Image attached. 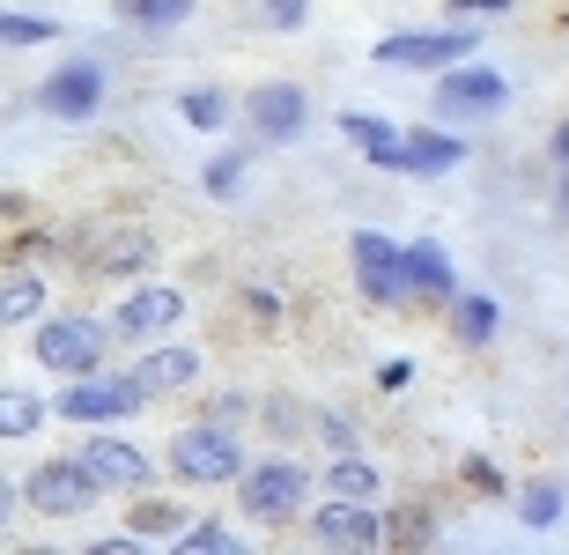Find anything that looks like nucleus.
<instances>
[{"instance_id": "9d476101", "label": "nucleus", "mask_w": 569, "mask_h": 555, "mask_svg": "<svg viewBox=\"0 0 569 555\" xmlns=\"http://www.w3.org/2000/svg\"><path fill=\"white\" fill-rule=\"evenodd\" d=\"M237 127L252 133L259 149H296L303 133H311V89L274 75V82H252L237 97Z\"/></svg>"}, {"instance_id": "ea45409f", "label": "nucleus", "mask_w": 569, "mask_h": 555, "mask_svg": "<svg viewBox=\"0 0 569 555\" xmlns=\"http://www.w3.org/2000/svg\"><path fill=\"white\" fill-rule=\"evenodd\" d=\"M16 222H30V192L0 186V230H16Z\"/></svg>"}, {"instance_id": "4be33fe9", "label": "nucleus", "mask_w": 569, "mask_h": 555, "mask_svg": "<svg viewBox=\"0 0 569 555\" xmlns=\"http://www.w3.org/2000/svg\"><path fill=\"white\" fill-rule=\"evenodd\" d=\"M443 334L459 348H488L496 334H503V304L488 297V289H459V297L443 304Z\"/></svg>"}, {"instance_id": "bb28decb", "label": "nucleus", "mask_w": 569, "mask_h": 555, "mask_svg": "<svg viewBox=\"0 0 569 555\" xmlns=\"http://www.w3.org/2000/svg\"><path fill=\"white\" fill-rule=\"evenodd\" d=\"M443 541V518L437 504L407 496V504H385V548H437Z\"/></svg>"}, {"instance_id": "6ab92c4d", "label": "nucleus", "mask_w": 569, "mask_h": 555, "mask_svg": "<svg viewBox=\"0 0 569 555\" xmlns=\"http://www.w3.org/2000/svg\"><path fill=\"white\" fill-rule=\"evenodd\" d=\"M333 127H340V141H348L370 171H392V178H400V141H407L400 119H385V111H340Z\"/></svg>"}, {"instance_id": "473e14b6", "label": "nucleus", "mask_w": 569, "mask_h": 555, "mask_svg": "<svg viewBox=\"0 0 569 555\" xmlns=\"http://www.w3.org/2000/svg\"><path fill=\"white\" fill-rule=\"evenodd\" d=\"M311 445L318 452H362V429L348 407H311Z\"/></svg>"}, {"instance_id": "c756f323", "label": "nucleus", "mask_w": 569, "mask_h": 555, "mask_svg": "<svg viewBox=\"0 0 569 555\" xmlns=\"http://www.w3.org/2000/svg\"><path fill=\"white\" fill-rule=\"evenodd\" d=\"M52 38H67L60 16H44V8H0V52H38Z\"/></svg>"}, {"instance_id": "f8f14e48", "label": "nucleus", "mask_w": 569, "mask_h": 555, "mask_svg": "<svg viewBox=\"0 0 569 555\" xmlns=\"http://www.w3.org/2000/svg\"><path fill=\"white\" fill-rule=\"evenodd\" d=\"M186 311H192V297L178 281L148 275V281H127V289H119V304H111L104 319H111V334H119V348H148V341H163V334H178Z\"/></svg>"}, {"instance_id": "4c0bfd02", "label": "nucleus", "mask_w": 569, "mask_h": 555, "mask_svg": "<svg viewBox=\"0 0 569 555\" xmlns=\"http://www.w3.org/2000/svg\"><path fill=\"white\" fill-rule=\"evenodd\" d=\"M370 385H378L385 400H392V393H407V385H415V364H407V356H385V364L370 370Z\"/></svg>"}, {"instance_id": "7c9ffc66", "label": "nucleus", "mask_w": 569, "mask_h": 555, "mask_svg": "<svg viewBox=\"0 0 569 555\" xmlns=\"http://www.w3.org/2000/svg\"><path fill=\"white\" fill-rule=\"evenodd\" d=\"M259 429H267L274 445H303V437H311V407L289 400V393H259Z\"/></svg>"}, {"instance_id": "c85d7f7f", "label": "nucleus", "mask_w": 569, "mask_h": 555, "mask_svg": "<svg viewBox=\"0 0 569 555\" xmlns=\"http://www.w3.org/2000/svg\"><path fill=\"white\" fill-rule=\"evenodd\" d=\"M244 541H252V526H237V518H222V512H192L178 548L186 555H230V548H244Z\"/></svg>"}, {"instance_id": "b1692460", "label": "nucleus", "mask_w": 569, "mask_h": 555, "mask_svg": "<svg viewBox=\"0 0 569 555\" xmlns=\"http://www.w3.org/2000/svg\"><path fill=\"white\" fill-rule=\"evenodd\" d=\"M200 16V0H111V22L127 30V38H170V30H186Z\"/></svg>"}, {"instance_id": "39448f33", "label": "nucleus", "mask_w": 569, "mask_h": 555, "mask_svg": "<svg viewBox=\"0 0 569 555\" xmlns=\"http://www.w3.org/2000/svg\"><path fill=\"white\" fill-rule=\"evenodd\" d=\"M481 52V22L466 16H443V22H407V30H385L370 44V60L392 67V75H443V67H459Z\"/></svg>"}, {"instance_id": "dca6fc26", "label": "nucleus", "mask_w": 569, "mask_h": 555, "mask_svg": "<svg viewBox=\"0 0 569 555\" xmlns=\"http://www.w3.org/2000/svg\"><path fill=\"white\" fill-rule=\"evenodd\" d=\"M407 289H415V311H443L466 289L443 237H407Z\"/></svg>"}, {"instance_id": "a878e982", "label": "nucleus", "mask_w": 569, "mask_h": 555, "mask_svg": "<svg viewBox=\"0 0 569 555\" xmlns=\"http://www.w3.org/2000/svg\"><path fill=\"white\" fill-rule=\"evenodd\" d=\"M178 119H186L192 133H230L237 127V97L222 82H186L178 89Z\"/></svg>"}, {"instance_id": "412c9836", "label": "nucleus", "mask_w": 569, "mask_h": 555, "mask_svg": "<svg viewBox=\"0 0 569 555\" xmlns=\"http://www.w3.org/2000/svg\"><path fill=\"white\" fill-rule=\"evenodd\" d=\"M510 518H518L526 534H555L569 518V482L562 474H526V482L510 489Z\"/></svg>"}, {"instance_id": "393cba45", "label": "nucleus", "mask_w": 569, "mask_h": 555, "mask_svg": "<svg viewBox=\"0 0 569 555\" xmlns=\"http://www.w3.org/2000/svg\"><path fill=\"white\" fill-rule=\"evenodd\" d=\"M252 163H259L252 133H244V141H222V149L200 163V192H208V200H237V192L252 186Z\"/></svg>"}, {"instance_id": "423d86ee", "label": "nucleus", "mask_w": 569, "mask_h": 555, "mask_svg": "<svg viewBox=\"0 0 569 555\" xmlns=\"http://www.w3.org/2000/svg\"><path fill=\"white\" fill-rule=\"evenodd\" d=\"M148 407V393H141V378H133V364L127 370H82V378H60V393H52V423H67V429H104V423H133Z\"/></svg>"}, {"instance_id": "2f4dec72", "label": "nucleus", "mask_w": 569, "mask_h": 555, "mask_svg": "<svg viewBox=\"0 0 569 555\" xmlns=\"http://www.w3.org/2000/svg\"><path fill=\"white\" fill-rule=\"evenodd\" d=\"M459 482H466L473 496H488V504H510V489H518V482H510V474L496 467L488 452H459Z\"/></svg>"}, {"instance_id": "9b49d317", "label": "nucleus", "mask_w": 569, "mask_h": 555, "mask_svg": "<svg viewBox=\"0 0 569 555\" xmlns=\"http://www.w3.org/2000/svg\"><path fill=\"white\" fill-rule=\"evenodd\" d=\"M74 452L82 467L104 482L111 496H133V489H156L163 474V452H148L141 437H127V423H104V429H74Z\"/></svg>"}, {"instance_id": "1a4fd4ad", "label": "nucleus", "mask_w": 569, "mask_h": 555, "mask_svg": "<svg viewBox=\"0 0 569 555\" xmlns=\"http://www.w3.org/2000/svg\"><path fill=\"white\" fill-rule=\"evenodd\" d=\"M348 275H356V297L370 311H415V289H407V245L392 230H370L362 222L348 237Z\"/></svg>"}, {"instance_id": "f03ea898", "label": "nucleus", "mask_w": 569, "mask_h": 555, "mask_svg": "<svg viewBox=\"0 0 569 555\" xmlns=\"http://www.w3.org/2000/svg\"><path fill=\"white\" fill-rule=\"evenodd\" d=\"M252 467V445H244V429L230 423H208V415H192L163 437V474L178 489L208 496V489H237V474Z\"/></svg>"}, {"instance_id": "aec40b11", "label": "nucleus", "mask_w": 569, "mask_h": 555, "mask_svg": "<svg viewBox=\"0 0 569 555\" xmlns=\"http://www.w3.org/2000/svg\"><path fill=\"white\" fill-rule=\"evenodd\" d=\"M192 526V504L186 496H163V489H133L127 496V534H141L148 548H178V534Z\"/></svg>"}, {"instance_id": "0eeeda50", "label": "nucleus", "mask_w": 569, "mask_h": 555, "mask_svg": "<svg viewBox=\"0 0 569 555\" xmlns=\"http://www.w3.org/2000/svg\"><path fill=\"white\" fill-rule=\"evenodd\" d=\"M503 111H510V75L488 67L481 52L429 75V119H443V127H481V119H503Z\"/></svg>"}, {"instance_id": "f704fd0d", "label": "nucleus", "mask_w": 569, "mask_h": 555, "mask_svg": "<svg viewBox=\"0 0 569 555\" xmlns=\"http://www.w3.org/2000/svg\"><path fill=\"white\" fill-rule=\"evenodd\" d=\"M237 304H244V319L267 326V334H274V326L289 319V297H281L274 281H244V289H237Z\"/></svg>"}, {"instance_id": "ddd939ff", "label": "nucleus", "mask_w": 569, "mask_h": 555, "mask_svg": "<svg viewBox=\"0 0 569 555\" xmlns=\"http://www.w3.org/2000/svg\"><path fill=\"white\" fill-rule=\"evenodd\" d=\"M303 534H311L318 548H385V496L318 489V504L303 512Z\"/></svg>"}, {"instance_id": "a19ab883", "label": "nucleus", "mask_w": 569, "mask_h": 555, "mask_svg": "<svg viewBox=\"0 0 569 555\" xmlns=\"http://www.w3.org/2000/svg\"><path fill=\"white\" fill-rule=\"evenodd\" d=\"M555 163H569V111H562V127H555Z\"/></svg>"}, {"instance_id": "e433bc0d", "label": "nucleus", "mask_w": 569, "mask_h": 555, "mask_svg": "<svg viewBox=\"0 0 569 555\" xmlns=\"http://www.w3.org/2000/svg\"><path fill=\"white\" fill-rule=\"evenodd\" d=\"M518 0H443V16H466V22H503Z\"/></svg>"}, {"instance_id": "7ed1b4c3", "label": "nucleus", "mask_w": 569, "mask_h": 555, "mask_svg": "<svg viewBox=\"0 0 569 555\" xmlns=\"http://www.w3.org/2000/svg\"><path fill=\"white\" fill-rule=\"evenodd\" d=\"M119 334H111L104 311H44L30 326V364L44 378H82V370H104Z\"/></svg>"}, {"instance_id": "20e7f679", "label": "nucleus", "mask_w": 569, "mask_h": 555, "mask_svg": "<svg viewBox=\"0 0 569 555\" xmlns=\"http://www.w3.org/2000/svg\"><path fill=\"white\" fill-rule=\"evenodd\" d=\"M104 496L111 489L82 467V452H44V459L22 467V512L44 518V526H74V518H89Z\"/></svg>"}, {"instance_id": "a211bd4d", "label": "nucleus", "mask_w": 569, "mask_h": 555, "mask_svg": "<svg viewBox=\"0 0 569 555\" xmlns=\"http://www.w3.org/2000/svg\"><path fill=\"white\" fill-rule=\"evenodd\" d=\"M466 127H443V119H429V127H407L400 141V178H451L466 171Z\"/></svg>"}, {"instance_id": "79ce46f5", "label": "nucleus", "mask_w": 569, "mask_h": 555, "mask_svg": "<svg viewBox=\"0 0 569 555\" xmlns=\"http://www.w3.org/2000/svg\"><path fill=\"white\" fill-rule=\"evenodd\" d=\"M555 208L569 215V163H562V186H555Z\"/></svg>"}, {"instance_id": "58836bf2", "label": "nucleus", "mask_w": 569, "mask_h": 555, "mask_svg": "<svg viewBox=\"0 0 569 555\" xmlns=\"http://www.w3.org/2000/svg\"><path fill=\"white\" fill-rule=\"evenodd\" d=\"M16 518H22V474L0 467V541L16 534Z\"/></svg>"}, {"instance_id": "cd10ccee", "label": "nucleus", "mask_w": 569, "mask_h": 555, "mask_svg": "<svg viewBox=\"0 0 569 555\" xmlns=\"http://www.w3.org/2000/svg\"><path fill=\"white\" fill-rule=\"evenodd\" d=\"M318 489H333V496H385V474H378L370 452H326Z\"/></svg>"}, {"instance_id": "f3484780", "label": "nucleus", "mask_w": 569, "mask_h": 555, "mask_svg": "<svg viewBox=\"0 0 569 555\" xmlns=\"http://www.w3.org/2000/svg\"><path fill=\"white\" fill-rule=\"evenodd\" d=\"M44 311H52V267L0 259V334H30Z\"/></svg>"}, {"instance_id": "72a5a7b5", "label": "nucleus", "mask_w": 569, "mask_h": 555, "mask_svg": "<svg viewBox=\"0 0 569 555\" xmlns=\"http://www.w3.org/2000/svg\"><path fill=\"white\" fill-rule=\"evenodd\" d=\"M200 415H208V423L244 429V423H259V393H244V385H222V393H208V400H200Z\"/></svg>"}, {"instance_id": "c9c22d12", "label": "nucleus", "mask_w": 569, "mask_h": 555, "mask_svg": "<svg viewBox=\"0 0 569 555\" xmlns=\"http://www.w3.org/2000/svg\"><path fill=\"white\" fill-rule=\"evenodd\" d=\"M311 8H318V0H259V22L289 38V30H303V22H311Z\"/></svg>"}, {"instance_id": "f257e3e1", "label": "nucleus", "mask_w": 569, "mask_h": 555, "mask_svg": "<svg viewBox=\"0 0 569 555\" xmlns=\"http://www.w3.org/2000/svg\"><path fill=\"white\" fill-rule=\"evenodd\" d=\"M237 518L252 526V534H289V526H303V512L318 504V467L311 459H296L289 445L259 452L252 467L237 474Z\"/></svg>"}, {"instance_id": "2eb2a0df", "label": "nucleus", "mask_w": 569, "mask_h": 555, "mask_svg": "<svg viewBox=\"0 0 569 555\" xmlns=\"http://www.w3.org/2000/svg\"><path fill=\"white\" fill-rule=\"evenodd\" d=\"M200 370H208V356H200L192 341H178V334L133 348V378H141L148 400H178V393H192V385H200Z\"/></svg>"}, {"instance_id": "6e6552de", "label": "nucleus", "mask_w": 569, "mask_h": 555, "mask_svg": "<svg viewBox=\"0 0 569 555\" xmlns=\"http://www.w3.org/2000/svg\"><path fill=\"white\" fill-rule=\"evenodd\" d=\"M30 105L52 119V127H97L111 105V67L97 52H67L38 89H30Z\"/></svg>"}, {"instance_id": "4468645a", "label": "nucleus", "mask_w": 569, "mask_h": 555, "mask_svg": "<svg viewBox=\"0 0 569 555\" xmlns=\"http://www.w3.org/2000/svg\"><path fill=\"white\" fill-rule=\"evenodd\" d=\"M156 259H163V245H156V230H141V222H119V230H97V245H89L82 275L89 281H148L156 275Z\"/></svg>"}, {"instance_id": "5701e85b", "label": "nucleus", "mask_w": 569, "mask_h": 555, "mask_svg": "<svg viewBox=\"0 0 569 555\" xmlns=\"http://www.w3.org/2000/svg\"><path fill=\"white\" fill-rule=\"evenodd\" d=\"M44 423H52V393H38L22 378H0V445H30Z\"/></svg>"}]
</instances>
